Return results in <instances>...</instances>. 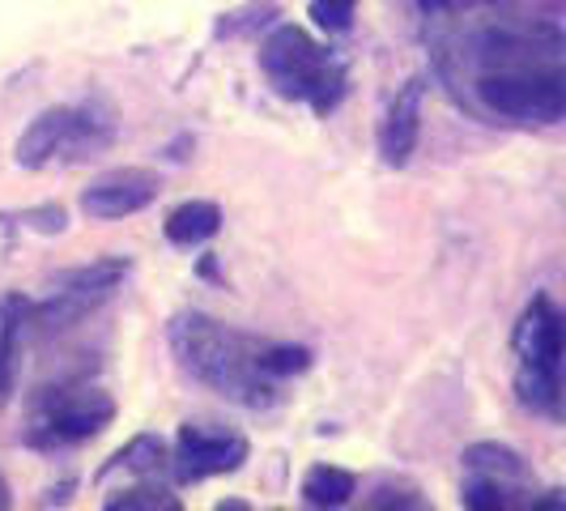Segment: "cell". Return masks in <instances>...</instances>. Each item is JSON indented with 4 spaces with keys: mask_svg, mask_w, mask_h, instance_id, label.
Wrapping results in <instances>:
<instances>
[{
    "mask_svg": "<svg viewBox=\"0 0 566 511\" xmlns=\"http://www.w3.org/2000/svg\"><path fill=\"white\" fill-rule=\"evenodd\" d=\"M354 13H358V0H312L315 27L328 34H345L354 27Z\"/></svg>",
    "mask_w": 566,
    "mask_h": 511,
    "instance_id": "cell-20",
    "label": "cell"
},
{
    "mask_svg": "<svg viewBox=\"0 0 566 511\" xmlns=\"http://www.w3.org/2000/svg\"><path fill=\"white\" fill-rule=\"evenodd\" d=\"M307 367H312V354H307L303 345H273V341H269V350H264V371H269L273 379L303 375Z\"/></svg>",
    "mask_w": 566,
    "mask_h": 511,
    "instance_id": "cell-19",
    "label": "cell"
},
{
    "mask_svg": "<svg viewBox=\"0 0 566 511\" xmlns=\"http://www.w3.org/2000/svg\"><path fill=\"white\" fill-rule=\"evenodd\" d=\"M103 508H107V511H179L184 503L170 494L167 486L142 482V486H128V490L112 494Z\"/></svg>",
    "mask_w": 566,
    "mask_h": 511,
    "instance_id": "cell-17",
    "label": "cell"
},
{
    "mask_svg": "<svg viewBox=\"0 0 566 511\" xmlns=\"http://www.w3.org/2000/svg\"><path fill=\"white\" fill-rule=\"evenodd\" d=\"M358 490V478L349 469H337V465H315L312 473L303 478V499L312 508H345Z\"/></svg>",
    "mask_w": 566,
    "mask_h": 511,
    "instance_id": "cell-16",
    "label": "cell"
},
{
    "mask_svg": "<svg viewBox=\"0 0 566 511\" xmlns=\"http://www.w3.org/2000/svg\"><path fill=\"white\" fill-rule=\"evenodd\" d=\"M30 299L4 294L0 299V405L9 400L18 384V363H22V337L30 333Z\"/></svg>",
    "mask_w": 566,
    "mask_h": 511,
    "instance_id": "cell-12",
    "label": "cell"
},
{
    "mask_svg": "<svg viewBox=\"0 0 566 511\" xmlns=\"http://www.w3.org/2000/svg\"><path fill=\"white\" fill-rule=\"evenodd\" d=\"M448 4H460V9H490V4H503V0H439V9Z\"/></svg>",
    "mask_w": 566,
    "mask_h": 511,
    "instance_id": "cell-22",
    "label": "cell"
},
{
    "mask_svg": "<svg viewBox=\"0 0 566 511\" xmlns=\"http://www.w3.org/2000/svg\"><path fill=\"white\" fill-rule=\"evenodd\" d=\"M30 230H43V234H60V230L69 227V213L60 209V205H39V209H27V213H18Z\"/></svg>",
    "mask_w": 566,
    "mask_h": 511,
    "instance_id": "cell-21",
    "label": "cell"
},
{
    "mask_svg": "<svg viewBox=\"0 0 566 511\" xmlns=\"http://www.w3.org/2000/svg\"><path fill=\"white\" fill-rule=\"evenodd\" d=\"M464 465H469V473H482V478H494V482L503 486L528 482L524 456L503 448V444H473V448H464Z\"/></svg>",
    "mask_w": 566,
    "mask_h": 511,
    "instance_id": "cell-15",
    "label": "cell"
},
{
    "mask_svg": "<svg viewBox=\"0 0 566 511\" xmlns=\"http://www.w3.org/2000/svg\"><path fill=\"white\" fill-rule=\"evenodd\" d=\"M158 175L145 167H115L103 170L82 192V213L90 222H119L149 209L158 200Z\"/></svg>",
    "mask_w": 566,
    "mask_h": 511,
    "instance_id": "cell-10",
    "label": "cell"
},
{
    "mask_svg": "<svg viewBox=\"0 0 566 511\" xmlns=\"http://www.w3.org/2000/svg\"><path fill=\"white\" fill-rule=\"evenodd\" d=\"M167 345L175 363L218 397L243 409H269L277 400V379L264 371L269 341L239 333L213 315L179 312L167 320Z\"/></svg>",
    "mask_w": 566,
    "mask_h": 511,
    "instance_id": "cell-1",
    "label": "cell"
},
{
    "mask_svg": "<svg viewBox=\"0 0 566 511\" xmlns=\"http://www.w3.org/2000/svg\"><path fill=\"white\" fill-rule=\"evenodd\" d=\"M115 418V400L90 384L39 388L27 414V444L39 452H56L94 439Z\"/></svg>",
    "mask_w": 566,
    "mask_h": 511,
    "instance_id": "cell-4",
    "label": "cell"
},
{
    "mask_svg": "<svg viewBox=\"0 0 566 511\" xmlns=\"http://www.w3.org/2000/svg\"><path fill=\"white\" fill-rule=\"evenodd\" d=\"M511 494H515V486H503V482H494V478L473 473V482L464 486V508H478V511L520 508V499H511Z\"/></svg>",
    "mask_w": 566,
    "mask_h": 511,
    "instance_id": "cell-18",
    "label": "cell"
},
{
    "mask_svg": "<svg viewBox=\"0 0 566 511\" xmlns=\"http://www.w3.org/2000/svg\"><path fill=\"white\" fill-rule=\"evenodd\" d=\"M515 397L541 418H563L566 409V315L537 294L515 324Z\"/></svg>",
    "mask_w": 566,
    "mask_h": 511,
    "instance_id": "cell-2",
    "label": "cell"
},
{
    "mask_svg": "<svg viewBox=\"0 0 566 511\" xmlns=\"http://www.w3.org/2000/svg\"><path fill=\"white\" fill-rule=\"evenodd\" d=\"M222 511H248V503L243 499H227V503H218Z\"/></svg>",
    "mask_w": 566,
    "mask_h": 511,
    "instance_id": "cell-23",
    "label": "cell"
},
{
    "mask_svg": "<svg viewBox=\"0 0 566 511\" xmlns=\"http://www.w3.org/2000/svg\"><path fill=\"white\" fill-rule=\"evenodd\" d=\"M260 69L269 85L290 98L307 103L312 112L328 115L345 94V69L340 60L303 27H277L260 43Z\"/></svg>",
    "mask_w": 566,
    "mask_h": 511,
    "instance_id": "cell-3",
    "label": "cell"
},
{
    "mask_svg": "<svg viewBox=\"0 0 566 511\" xmlns=\"http://www.w3.org/2000/svg\"><path fill=\"white\" fill-rule=\"evenodd\" d=\"M418 133H422V82H409L397 90L392 107L384 115L379 128V154L388 167H405L418 149Z\"/></svg>",
    "mask_w": 566,
    "mask_h": 511,
    "instance_id": "cell-11",
    "label": "cell"
},
{
    "mask_svg": "<svg viewBox=\"0 0 566 511\" xmlns=\"http://www.w3.org/2000/svg\"><path fill=\"white\" fill-rule=\"evenodd\" d=\"M469 48L478 60V73L566 64V34L549 22H494L478 30Z\"/></svg>",
    "mask_w": 566,
    "mask_h": 511,
    "instance_id": "cell-8",
    "label": "cell"
},
{
    "mask_svg": "<svg viewBox=\"0 0 566 511\" xmlns=\"http://www.w3.org/2000/svg\"><path fill=\"white\" fill-rule=\"evenodd\" d=\"M422 4H426V9H439V0H422Z\"/></svg>",
    "mask_w": 566,
    "mask_h": 511,
    "instance_id": "cell-25",
    "label": "cell"
},
{
    "mask_svg": "<svg viewBox=\"0 0 566 511\" xmlns=\"http://www.w3.org/2000/svg\"><path fill=\"white\" fill-rule=\"evenodd\" d=\"M115 137V124L94 107H48L27 124L18 137V167L43 170L48 163H82L90 154L107 149Z\"/></svg>",
    "mask_w": 566,
    "mask_h": 511,
    "instance_id": "cell-5",
    "label": "cell"
},
{
    "mask_svg": "<svg viewBox=\"0 0 566 511\" xmlns=\"http://www.w3.org/2000/svg\"><path fill=\"white\" fill-rule=\"evenodd\" d=\"M478 98L485 112L503 115V119L558 124L566 119V64L478 73Z\"/></svg>",
    "mask_w": 566,
    "mask_h": 511,
    "instance_id": "cell-6",
    "label": "cell"
},
{
    "mask_svg": "<svg viewBox=\"0 0 566 511\" xmlns=\"http://www.w3.org/2000/svg\"><path fill=\"white\" fill-rule=\"evenodd\" d=\"M0 508H9V486H4V478H0Z\"/></svg>",
    "mask_w": 566,
    "mask_h": 511,
    "instance_id": "cell-24",
    "label": "cell"
},
{
    "mask_svg": "<svg viewBox=\"0 0 566 511\" xmlns=\"http://www.w3.org/2000/svg\"><path fill=\"white\" fill-rule=\"evenodd\" d=\"M248 439L222 430V426H179V439L170 448V469L179 473V482H205L218 473H234L248 465Z\"/></svg>",
    "mask_w": 566,
    "mask_h": 511,
    "instance_id": "cell-9",
    "label": "cell"
},
{
    "mask_svg": "<svg viewBox=\"0 0 566 511\" xmlns=\"http://www.w3.org/2000/svg\"><path fill=\"white\" fill-rule=\"evenodd\" d=\"M163 230H167V239L175 248H200L222 230V209L213 200H184Z\"/></svg>",
    "mask_w": 566,
    "mask_h": 511,
    "instance_id": "cell-13",
    "label": "cell"
},
{
    "mask_svg": "<svg viewBox=\"0 0 566 511\" xmlns=\"http://www.w3.org/2000/svg\"><path fill=\"white\" fill-rule=\"evenodd\" d=\"M119 469H133L137 478H158V473H167L170 469V452L167 444L158 439V435H137L128 448H119V452L98 469V478H112Z\"/></svg>",
    "mask_w": 566,
    "mask_h": 511,
    "instance_id": "cell-14",
    "label": "cell"
},
{
    "mask_svg": "<svg viewBox=\"0 0 566 511\" xmlns=\"http://www.w3.org/2000/svg\"><path fill=\"white\" fill-rule=\"evenodd\" d=\"M128 278V260H90L82 269H64L52 278V294L30 307V333H64L90 312H98Z\"/></svg>",
    "mask_w": 566,
    "mask_h": 511,
    "instance_id": "cell-7",
    "label": "cell"
}]
</instances>
